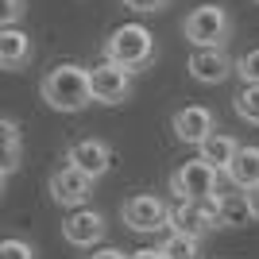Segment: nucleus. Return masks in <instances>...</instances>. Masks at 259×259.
I'll use <instances>...</instances> for the list:
<instances>
[{
	"label": "nucleus",
	"mask_w": 259,
	"mask_h": 259,
	"mask_svg": "<svg viewBox=\"0 0 259 259\" xmlns=\"http://www.w3.org/2000/svg\"><path fill=\"white\" fill-rule=\"evenodd\" d=\"M89 81H93V101H97V105H124V101L132 97V89H136L132 85V70L112 62V58L93 66V70H89Z\"/></svg>",
	"instance_id": "nucleus-8"
},
{
	"label": "nucleus",
	"mask_w": 259,
	"mask_h": 259,
	"mask_svg": "<svg viewBox=\"0 0 259 259\" xmlns=\"http://www.w3.org/2000/svg\"><path fill=\"white\" fill-rule=\"evenodd\" d=\"M170 132L178 143H190V147H197V143L205 140L209 132H217V116L209 105H186L178 108L170 116Z\"/></svg>",
	"instance_id": "nucleus-11"
},
{
	"label": "nucleus",
	"mask_w": 259,
	"mask_h": 259,
	"mask_svg": "<svg viewBox=\"0 0 259 259\" xmlns=\"http://www.w3.org/2000/svg\"><path fill=\"white\" fill-rule=\"evenodd\" d=\"M0 259H35V248L20 236H8L0 244Z\"/></svg>",
	"instance_id": "nucleus-21"
},
{
	"label": "nucleus",
	"mask_w": 259,
	"mask_h": 259,
	"mask_svg": "<svg viewBox=\"0 0 259 259\" xmlns=\"http://www.w3.org/2000/svg\"><path fill=\"white\" fill-rule=\"evenodd\" d=\"M248 197H251V213H255V221H259V186H255V190H248Z\"/></svg>",
	"instance_id": "nucleus-26"
},
{
	"label": "nucleus",
	"mask_w": 259,
	"mask_h": 259,
	"mask_svg": "<svg viewBox=\"0 0 259 259\" xmlns=\"http://www.w3.org/2000/svg\"><path fill=\"white\" fill-rule=\"evenodd\" d=\"M31 58H35V39L23 31L20 23H16V27H0V66H4L8 74L27 70Z\"/></svg>",
	"instance_id": "nucleus-13"
},
{
	"label": "nucleus",
	"mask_w": 259,
	"mask_h": 259,
	"mask_svg": "<svg viewBox=\"0 0 259 259\" xmlns=\"http://www.w3.org/2000/svg\"><path fill=\"white\" fill-rule=\"evenodd\" d=\"M120 217L132 232H162L170 228V205L162 201L159 194H132L124 205H120Z\"/></svg>",
	"instance_id": "nucleus-6"
},
{
	"label": "nucleus",
	"mask_w": 259,
	"mask_h": 259,
	"mask_svg": "<svg viewBox=\"0 0 259 259\" xmlns=\"http://www.w3.org/2000/svg\"><path fill=\"white\" fill-rule=\"evenodd\" d=\"M232 27L236 20L225 4H197L182 20V35L190 47H225L232 39Z\"/></svg>",
	"instance_id": "nucleus-3"
},
{
	"label": "nucleus",
	"mask_w": 259,
	"mask_h": 259,
	"mask_svg": "<svg viewBox=\"0 0 259 259\" xmlns=\"http://www.w3.org/2000/svg\"><path fill=\"white\" fill-rule=\"evenodd\" d=\"M39 93L54 112H81L93 105V81L81 62H54L39 81Z\"/></svg>",
	"instance_id": "nucleus-1"
},
{
	"label": "nucleus",
	"mask_w": 259,
	"mask_h": 259,
	"mask_svg": "<svg viewBox=\"0 0 259 259\" xmlns=\"http://www.w3.org/2000/svg\"><path fill=\"white\" fill-rule=\"evenodd\" d=\"M85 259H128V255H124L120 248H97L93 255H85Z\"/></svg>",
	"instance_id": "nucleus-24"
},
{
	"label": "nucleus",
	"mask_w": 259,
	"mask_h": 259,
	"mask_svg": "<svg viewBox=\"0 0 259 259\" xmlns=\"http://www.w3.org/2000/svg\"><path fill=\"white\" fill-rule=\"evenodd\" d=\"M155 54H159L155 35H151V27H143V23H120L116 31L105 39V58H112V62H120V66H128L132 74L151 70Z\"/></svg>",
	"instance_id": "nucleus-2"
},
{
	"label": "nucleus",
	"mask_w": 259,
	"mask_h": 259,
	"mask_svg": "<svg viewBox=\"0 0 259 259\" xmlns=\"http://www.w3.org/2000/svg\"><path fill=\"white\" fill-rule=\"evenodd\" d=\"M236 151H240V143H236V136H228V132H209L205 140L197 143V155H201V159H209L221 174L232 166Z\"/></svg>",
	"instance_id": "nucleus-14"
},
{
	"label": "nucleus",
	"mask_w": 259,
	"mask_h": 259,
	"mask_svg": "<svg viewBox=\"0 0 259 259\" xmlns=\"http://www.w3.org/2000/svg\"><path fill=\"white\" fill-rule=\"evenodd\" d=\"M120 4L132 8V12H140V16H155V12L170 8V0H120Z\"/></svg>",
	"instance_id": "nucleus-23"
},
{
	"label": "nucleus",
	"mask_w": 259,
	"mask_h": 259,
	"mask_svg": "<svg viewBox=\"0 0 259 259\" xmlns=\"http://www.w3.org/2000/svg\"><path fill=\"white\" fill-rule=\"evenodd\" d=\"M128 259H166V255H162V248H140V251H132Z\"/></svg>",
	"instance_id": "nucleus-25"
},
{
	"label": "nucleus",
	"mask_w": 259,
	"mask_h": 259,
	"mask_svg": "<svg viewBox=\"0 0 259 259\" xmlns=\"http://www.w3.org/2000/svg\"><path fill=\"white\" fill-rule=\"evenodd\" d=\"M105 232H108L105 213H97V209H89V205L70 209V217L62 221V236H66V244H74V248H93V244L105 240Z\"/></svg>",
	"instance_id": "nucleus-10"
},
{
	"label": "nucleus",
	"mask_w": 259,
	"mask_h": 259,
	"mask_svg": "<svg viewBox=\"0 0 259 259\" xmlns=\"http://www.w3.org/2000/svg\"><path fill=\"white\" fill-rule=\"evenodd\" d=\"M186 70H190V77L197 85H221V81H228L236 74V58H228L225 47H194Z\"/></svg>",
	"instance_id": "nucleus-9"
},
{
	"label": "nucleus",
	"mask_w": 259,
	"mask_h": 259,
	"mask_svg": "<svg viewBox=\"0 0 259 259\" xmlns=\"http://www.w3.org/2000/svg\"><path fill=\"white\" fill-rule=\"evenodd\" d=\"M255 4H259V0H255Z\"/></svg>",
	"instance_id": "nucleus-27"
},
{
	"label": "nucleus",
	"mask_w": 259,
	"mask_h": 259,
	"mask_svg": "<svg viewBox=\"0 0 259 259\" xmlns=\"http://www.w3.org/2000/svg\"><path fill=\"white\" fill-rule=\"evenodd\" d=\"M66 162L81 166V170L93 174V178H105L108 166H112V143H108V140H97V136L74 140L70 147H66Z\"/></svg>",
	"instance_id": "nucleus-12"
},
{
	"label": "nucleus",
	"mask_w": 259,
	"mask_h": 259,
	"mask_svg": "<svg viewBox=\"0 0 259 259\" xmlns=\"http://www.w3.org/2000/svg\"><path fill=\"white\" fill-rule=\"evenodd\" d=\"M232 108H236L240 120H248V124H255L259 128V85H240V93L232 97Z\"/></svg>",
	"instance_id": "nucleus-19"
},
{
	"label": "nucleus",
	"mask_w": 259,
	"mask_h": 259,
	"mask_svg": "<svg viewBox=\"0 0 259 259\" xmlns=\"http://www.w3.org/2000/svg\"><path fill=\"white\" fill-rule=\"evenodd\" d=\"M0 132H4V178H12L16 174V166H20L23 159V143H20V124L12 116L0 120Z\"/></svg>",
	"instance_id": "nucleus-18"
},
{
	"label": "nucleus",
	"mask_w": 259,
	"mask_h": 259,
	"mask_svg": "<svg viewBox=\"0 0 259 259\" xmlns=\"http://www.w3.org/2000/svg\"><path fill=\"white\" fill-rule=\"evenodd\" d=\"M170 228H178V232H190V236H201V240H205L209 232H217V228H225V225H221L217 197H201V201H194V197H182V201L170 209Z\"/></svg>",
	"instance_id": "nucleus-7"
},
{
	"label": "nucleus",
	"mask_w": 259,
	"mask_h": 259,
	"mask_svg": "<svg viewBox=\"0 0 259 259\" xmlns=\"http://www.w3.org/2000/svg\"><path fill=\"white\" fill-rule=\"evenodd\" d=\"M217 209H221V225L225 228H248L255 221L248 190H240V194H217Z\"/></svg>",
	"instance_id": "nucleus-16"
},
{
	"label": "nucleus",
	"mask_w": 259,
	"mask_h": 259,
	"mask_svg": "<svg viewBox=\"0 0 259 259\" xmlns=\"http://www.w3.org/2000/svg\"><path fill=\"white\" fill-rule=\"evenodd\" d=\"M228 182L236 186V190H255L259 186V147L255 143H240V151H236V159H232V166H228Z\"/></svg>",
	"instance_id": "nucleus-15"
},
{
	"label": "nucleus",
	"mask_w": 259,
	"mask_h": 259,
	"mask_svg": "<svg viewBox=\"0 0 259 259\" xmlns=\"http://www.w3.org/2000/svg\"><path fill=\"white\" fill-rule=\"evenodd\" d=\"M236 74H240V81L259 85V47H255V51H244L236 58Z\"/></svg>",
	"instance_id": "nucleus-20"
},
{
	"label": "nucleus",
	"mask_w": 259,
	"mask_h": 259,
	"mask_svg": "<svg viewBox=\"0 0 259 259\" xmlns=\"http://www.w3.org/2000/svg\"><path fill=\"white\" fill-rule=\"evenodd\" d=\"M166 259H205V248H201V236H190V232H178L170 228L166 240L159 244Z\"/></svg>",
	"instance_id": "nucleus-17"
},
{
	"label": "nucleus",
	"mask_w": 259,
	"mask_h": 259,
	"mask_svg": "<svg viewBox=\"0 0 259 259\" xmlns=\"http://www.w3.org/2000/svg\"><path fill=\"white\" fill-rule=\"evenodd\" d=\"M93 174H85L81 166L74 162H66L58 170L47 178V190H51V201L62 209H77V205H89V197H93Z\"/></svg>",
	"instance_id": "nucleus-5"
},
{
	"label": "nucleus",
	"mask_w": 259,
	"mask_h": 259,
	"mask_svg": "<svg viewBox=\"0 0 259 259\" xmlns=\"http://www.w3.org/2000/svg\"><path fill=\"white\" fill-rule=\"evenodd\" d=\"M27 12V0H0V27H16Z\"/></svg>",
	"instance_id": "nucleus-22"
},
{
	"label": "nucleus",
	"mask_w": 259,
	"mask_h": 259,
	"mask_svg": "<svg viewBox=\"0 0 259 259\" xmlns=\"http://www.w3.org/2000/svg\"><path fill=\"white\" fill-rule=\"evenodd\" d=\"M217 178H221V170H217L209 159H190L182 162L178 170L170 174V194L182 201V197H194V201H201V197H217L221 190H217Z\"/></svg>",
	"instance_id": "nucleus-4"
}]
</instances>
